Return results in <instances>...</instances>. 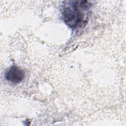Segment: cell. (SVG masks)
I'll list each match as a JSON object with an SVG mask.
<instances>
[{
	"label": "cell",
	"mask_w": 126,
	"mask_h": 126,
	"mask_svg": "<svg viewBox=\"0 0 126 126\" xmlns=\"http://www.w3.org/2000/svg\"><path fill=\"white\" fill-rule=\"evenodd\" d=\"M92 6V3L86 0L63 1L61 7L63 22L72 30L84 28L88 22Z\"/></svg>",
	"instance_id": "cell-1"
},
{
	"label": "cell",
	"mask_w": 126,
	"mask_h": 126,
	"mask_svg": "<svg viewBox=\"0 0 126 126\" xmlns=\"http://www.w3.org/2000/svg\"><path fill=\"white\" fill-rule=\"evenodd\" d=\"M4 77L8 82L13 84H17L25 79V72L20 67L13 65L5 71Z\"/></svg>",
	"instance_id": "cell-2"
}]
</instances>
